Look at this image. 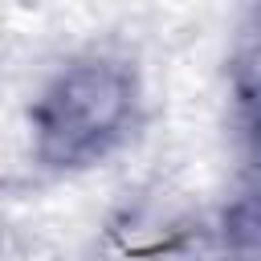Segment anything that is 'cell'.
Wrapping results in <instances>:
<instances>
[{
  "mask_svg": "<svg viewBox=\"0 0 261 261\" xmlns=\"http://www.w3.org/2000/svg\"><path fill=\"white\" fill-rule=\"evenodd\" d=\"M135 73L122 61L90 57L61 69L33 106L37 155L49 167L98 163L135 118Z\"/></svg>",
  "mask_w": 261,
  "mask_h": 261,
  "instance_id": "1",
  "label": "cell"
},
{
  "mask_svg": "<svg viewBox=\"0 0 261 261\" xmlns=\"http://www.w3.org/2000/svg\"><path fill=\"white\" fill-rule=\"evenodd\" d=\"M253 126H257V143H261V98H257V122Z\"/></svg>",
  "mask_w": 261,
  "mask_h": 261,
  "instance_id": "2",
  "label": "cell"
}]
</instances>
